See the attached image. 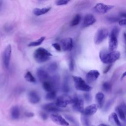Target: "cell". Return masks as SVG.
Wrapping results in <instances>:
<instances>
[{
  "label": "cell",
  "mask_w": 126,
  "mask_h": 126,
  "mask_svg": "<svg viewBox=\"0 0 126 126\" xmlns=\"http://www.w3.org/2000/svg\"><path fill=\"white\" fill-rule=\"evenodd\" d=\"M69 68L70 71H73L74 69V61L72 57H70L69 61Z\"/></svg>",
  "instance_id": "cell-33"
},
{
  "label": "cell",
  "mask_w": 126,
  "mask_h": 126,
  "mask_svg": "<svg viewBox=\"0 0 126 126\" xmlns=\"http://www.w3.org/2000/svg\"><path fill=\"white\" fill-rule=\"evenodd\" d=\"M60 45L63 51H70L73 48V40L70 37L63 38L60 41Z\"/></svg>",
  "instance_id": "cell-9"
},
{
  "label": "cell",
  "mask_w": 126,
  "mask_h": 126,
  "mask_svg": "<svg viewBox=\"0 0 126 126\" xmlns=\"http://www.w3.org/2000/svg\"><path fill=\"white\" fill-rule=\"evenodd\" d=\"M81 121L83 125L84 126H89V122L86 116L83 115L81 117Z\"/></svg>",
  "instance_id": "cell-32"
},
{
  "label": "cell",
  "mask_w": 126,
  "mask_h": 126,
  "mask_svg": "<svg viewBox=\"0 0 126 126\" xmlns=\"http://www.w3.org/2000/svg\"><path fill=\"white\" fill-rule=\"evenodd\" d=\"M52 56L48 50L42 47L36 49L33 53V58L38 63H43L47 62Z\"/></svg>",
  "instance_id": "cell-2"
},
{
  "label": "cell",
  "mask_w": 126,
  "mask_h": 126,
  "mask_svg": "<svg viewBox=\"0 0 126 126\" xmlns=\"http://www.w3.org/2000/svg\"><path fill=\"white\" fill-rule=\"evenodd\" d=\"M104 95L103 93L101 92H99L96 94L95 99L97 102L96 104L98 108H101L102 107L103 102H104Z\"/></svg>",
  "instance_id": "cell-20"
},
{
  "label": "cell",
  "mask_w": 126,
  "mask_h": 126,
  "mask_svg": "<svg viewBox=\"0 0 126 126\" xmlns=\"http://www.w3.org/2000/svg\"><path fill=\"white\" fill-rule=\"evenodd\" d=\"M112 102H113V100L112 99L110 100L109 101L107 102V103H106V105H105V106L104 107V110L105 111H107L109 108V107L111 106V105L112 103Z\"/></svg>",
  "instance_id": "cell-37"
},
{
  "label": "cell",
  "mask_w": 126,
  "mask_h": 126,
  "mask_svg": "<svg viewBox=\"0 0 126 126\" xmlns=\"http://www.w3.org/2000/svg\"><path fill=\"white\" fill-rule=\"evenodd\" d=\"M125 76H126V71H125L123 74V75H122V78H124Z\"/></svg>",
  "instance_id": "cell-45"
},
{
  "label": "cell",
  "mask_w": 126,
  "mask_h": 126,
  "mask_svg": "<svg viewBox=\"0 0 126 126\" xmlns=\"http://www.w3.org/2000/svg\"><path fill=\"white\" fill-rule=\"evenodd\" d=\"M109 119L111 122L115 124V125L117 126H123L122 124L121 123L118 119L117 114L116 113H112L109 116Z\"/></svg>",
  "instance_id": "cell-21"
},
{
  "label": "cell",
  "mask_w": 126,
  "mask_h": 126,
  "mask_svg": "<svg viewBox=\"0 0 126 126\" xmlns=\"http://www.w3.org/2000/svg\"><path fill=\"white\" fill-rule=\"evenodd\" d=\"M2 5V1H0V11L1 9Z\"/></svg>",
  "instance_id": "cell-46"
},
{
  "label": "cell",
  "mask_w": 126,
  "mask_h": 126,
  "mask_svg": "<svg viewBox=\"0 0 126 126\" xmlns=\"http://www.w3.org/2000/svg\"><path fill=\"white\" fill-rule=\"evenodd\" d=\"M28 99L29 101L32 104H36L40 101V97L35 91H31L28 94Z\"/></svg>",
  "instance_id": "cell-17"
},
{
  "label": "cell",
  "mask_w": 126,
  "mask_h": 126,
  "mask_svg": "<svg viewBox=\"0 0 126 126\" xmlns=\"http://www.w3.org/2000/svg\"><path fill=\"white\" fill-rule=\"evenodd\" d=\"M12 49L10 44H8L5 48L2 54V62L4 67L8 68L11 58Z\"/></svg>",
  "instance_id": "cell-7"
},
{
  "label": "cell",
  "mask_w": 126,
  "mask_h": 126,
  "mask_svg": "<svg viewBox=\"0 0 126 126\" xmlns=\"http://www.w3.org/2000/svg\"><path fill=\"white\" fill-rule=\"evenodd\" d=\"M119 29L117 27H114L111 31L109 35L108 51L112 52L115 51L118 46V36Z\"/></svg>",
  "instance_id": "cell-3"
},
{
  "label": "cell",
  "mask_w": 126,
  "mask_h": 126,
  "mask_svg": "<svg viewBox=\"0 0 126 126\" xmlns=\"http://www.w3.org/2000/svg\"><path fill=\"white\" fill-rule=\"evenodd\" d=\"M42 87L43 89L47 92L52 91H55V86L51 80V78L50 80L45 81L42 83Z\"/></svg>",
  "instance_id": "cell-18"
},
{
  "label": "cell",
  "mask_w": 126,
  "mask_h": 126,
  "mask_svg": "<svg viewBox=\"0 0 126 126\" xmlns=\"http://www.w3.org/2000/svg\"><path fill=\"white\" fill-rule=\"evenodd\" d=\"M124 38H125V40L126 44V32H125L124 33Z\"/></svg>",
  "instance_id": "cell-47"
},
{
  "label": "cell",
  "mask_w": 126,
  "mask_h": 126,
  "mask_svg": "<svg viewBox=\"0 0 126 126\" xmlns=\"http://www.w3.org/2000/svg\"><path fill=\"white\" fill-rule=\"evenodd\" d=\"M96 22V19L93 15L91 14H88L86 15L84 18L83 23V27H87L91 25H92Z\"/></svg>",
  "instance_id": "cell-15"
},
{
  "label": "cell",
  "mask_w": 126,
  "mask_h": 126,
  "mask_svg": "<svg viewBox=\"0 0 126 126\" xmlns=\"http://www.w3.org/2000/svg\"><path fill=\"white\" fill-rule=\"evenodd\" d=\"M69 2L68 0H57L56 1L55 3L57 5L61 6V5H64L66 4Z\"/></svg>",
  "instance_id": "cell-34"
},
{
  "label": "cell",
  "mask_w": 126,
  "mask_h": 126,
  "mask_svg": "<svg viewBox=\"0 0 126 126\" xmlns=\"http://www.w3.org/2000/svg\"><path fill=\"white\" fill-rule=\"evenodd\" d=\"M51 8V7L50 6L45 7L42 8H36L33 10V13L36 16H40L47 13L49 11H50Z\"/></svg>",
  "instance_id": "cell-19"
},
{
  "label": "cell",
  "mask_w": 126,
  "mask_h": 126,
  "mask_svg": "<svg viewBox=\"0 0 126 126\" xmlns=\"http://www.w3.org/2000/svg\"><path fill=\"white\" fill-rule=\"evenodd\" d=\"M120 53L117 51L112 52L106 50H102L99 53L100 61L104 63L110 64L114 63L120 57Z\"/></svg>",
  "instance_id": "cell-1"
},
{
  "label": "cell",
  "mask_w": 126,
  "mask_h": 126,
  "mask_svg": "<svg viewBox=\"0 0 126 126\" xmlns=\"http://www.w3.org/2000/svg\"><path fill=\"white\" fill-rule=\"evenodd\" d=\"M100 75V73L97 70H91L86 74V80L88 83H92L95 81Z\"/></svg>",
  "instance_id": "cell-13"
},
{
  "label": "cell",
  "mask_w": 126,
  "mask_h": 126,
  "mask_svg": "<svg viewBox=\"0 0 126 126\" xmlns=\"http://www.w3.org/2000/svg\"><path fill=\"white\" fill-rule=\"evenodd\" d=\"M65 118L66 119L68 120L70 123H71L73 125L77 126L78 125L77 122L76 121V120L75 119V118L74 117H73L71 116L70 115H66L65 116Z\"/></svg>",
  "instance_id": "cell-30"
},
{
  "label": "cell",
  "mask_w": 126,
  "mask_h": 126,
  "mask_svg": "<svg viewBox=\"0 0 126 126\" xmlns=\"http://www.w3.org/2000/svg\"><path fill=\"white\" fill-rule=\"evenodd\" d=\"M109 32L107 29L105 28H100L96 32L94 37V41L96 44H99L101 43L108 35Z\"/></svg>",
  "instance_id": "cell-6"
},
{
  "label": "cell",
  "mask_w": 126,
  "mask_h": 126,
  "mask_svg": "<svg viewBox=\"0 0 126 126\" xmlns=\"http://www.w3.org/2000/svg\"><path fill=\"white\" fill-rule=\"evenodd\" d=\"M118 18H116V17H109L108 18V20L110 21V22H115L116 21H118Z\"/></svg>",
  "instance_id": "cell-41"
},
{
  "label": "cell",
  "mask_w": 126,
  "mask_h": 126,
  "mask_svg": "<svg viewBox=\"0 0 126 126\" xmlns=\"http://www.w3.org/2000/svg\"><path fill=\"white\" fill-rule=\"evenodd\" d=\"M111 65H112V64H109L107 67H106V68L105 69V70H104V73H107L109 70V69H110V68H111Z\"/></svg>",
  "instance_id": "cell-42"
},
{
  "label": "cell",
  "mask_w": 126,
  "mask_h": 126,
  "mask_svg": "<svg viewBox=\"0 0 126 126\" xmlns=\"http://www.w3.org/2000/svg\"><path fill=\"white\" fill-rule=\"evenodd\" d=\"M81 18V17L80 14H76L70 22V26L73 27V26H75L78 25L80 22Z\"/></svg>",
  "instance_id": "cell-24"
},
{
  "label": "cell",
  "mask_w": 126,
  "mask_h": 126,
  "mask_svg": "<svg viewBox=\"0 0 126 126\" xmlns=\"http://www.w3.org/2000/svg\"><path fill=\"white\" fill-rule=\"evenodd\" d=\"M121 16H122V17H125L126 18V12H123L122 13H121L120 14Z\"/></svg>",
  "instance_id": "cell-44"
},
{
  "label": "cell",
  "mask_w": 126,
  "mask_h": 126,
  "mask_svg": "<svg viewBox=\"0 0 126 126\" xmlns=\"http://www.w3.org/2000/svg\"><path fill=\"white\" fill-rule=\"evenodd\" d=\"M97 126H107V125H105V124H101Z\"/></svg>",
  "instance_id": "cell-48"
},
{
  "label": "cell",
  "mask_w": 126,
  "mask_h": 126,
  "mask_svg": "<svg viewBox=\"0 0 126 126\" xmlns=\"http://www.w3.org/2000/svg\"><path fill=\"white\" fill-rule=\"evenodd\" d=\"M63 90L65 93H67L69 91V87L68 86V82H67L66 78H65V79L64 80V83L63 84Z\"/></svg>",
  "instance_id": "cell-31"
},
{
  "label": "cell",
  "mask_w": 126,
  "mask_h": 126,
  "mask_svg": "<svg viewBox=\"0 0 126 126\" xmlns=\"http://www.w3.org/2000/svg\"><path fill=\"white\" fill-rule=\"evenodd\" d=\"M40 115L41 117L42 118V119L43 120H46V119H47V118H48V115H47V114L46 113L43 112H41V113H40Z\"/></svg>",
  "instance_id": "cell-40"
},
{
  "label": "cell",
  "mask_w": 126,
  "mask_h": 126,
  "mask_svg": "<svg viewBox=\"0 0 126 126\" xmlns=\"http://www.w3.org/2000/svg\"><path fill=\"white\" fill-rule=\"evenodd\" d=\"M51 120L56 124L62 126H68L69 123L61 115L52 114L50 116Z\"/></svg>",
  "instance_id": "cell-11"
},
{
  "label": "cell",
  "mask_w": 126,
  "mask_h": 126,
  "mask_svg": "<svg viewBox=\"0 0 126 126\" xmlns=\"http://www.w3.org/2000/svg\"><path fill=\"white\" fill-rule=\"evenodd\" d=\"M11 116L14 120L18 119L20 116V110L18 106H13L11 109Z\"/></svg>",
  "instance_id": "cell-22"
},
{
  "label": "cell",
  "mask_w": 126,
  "mask_h": 126,
  "mask_svg": "<svg viewBox=\"0 0 126 126\" xmlns=\"http://www.w3.org/2000/svg\"><path fill=\"white\" fill-rule=\"evenodd\" d=\"M114 7L113 5L105 4L102 3H98L94 7L96 12L100 14H105L111 10Z\"/></svg>",
  "instance_id": "cell-10"
},
{
  "label": "cell",
  "mask_w": 126,
  "mask_h": 126,
  "mask_svg": "<svg viewBox=\"0 0 126 126\" xmlns=\"http://www.w3.org/2000/svg\"><path fill=\"white\" fill-rule=\"evenodd\" d=\"M73 101L72 97L67 94H64L58 96L56 99L55 104L58 107L63 108L65 107L68 104H72Z\"/></svg>",
  "instance_id": "cell-5"
},
{
  "label": "cell",
  "mask_w": 126,
  "mask_h": 126,
  "mask_svg": "<svg viewBox=\"0 0 126 126\" xmlns=\"http://www.w3.org/2000/svg\"><path fill=\"white\" fill-rule=\"evenodd\" d=\"M97 108L98 106L96 104H92L86 107L84 109V111L82 113L83 115L86 116H91L94 114L96 113Z\"/></svg>",
  "instance_id": "cell-14"
},
{
  "label": "cell",
  "mask_w": 126,
  "mask_h": 126,
  "mask_svg": "<svg viewBox=\"0 0 126 126\" xmlns=\"http://www.w3.org/2000/svg\"><path fill=\"white\" fill-rule=\"evenodd\" d=\"M56 97V91H52L48 92L45 96V98L47 100H53L55 99Z\"/></svg>",
  "instance_id": "cell-27"
},
{
  "label": "cell",
  "mask_w": 126,
  "mask_h": 126,
  "mask_svg": "<svg viewBox=\"0 0 126 126\" xmlns=\"http://www.w3.org/2000/svg\"><path fill=\"white\" fill-rule=\"evenodd\" d=\"M119 24L122 26H126V19L120 20L119 21Z\"/></svg>",
  "instance_id": "cell-39"
},
{
  "label": "cell",
  "mask_w": 126,
  "mask_h": 126,
  "mask_svg": "<svg viewBox=\"0 0 126 126\" xmlns=\"http://www.w3.org/2000/svg\"><path fill=\"white\" fill-rule=\"evenodd\" d=\"M73 108L76 111L83 113L84 111V101L81 97L75 95L73 97Z\"/></svg>",
  "instance_id": "cell-8"
},
{
  "label": "cell",
  "mask_w": 126,
  "mask_h": 126,
  "mask_svg": "<svg viewBox=\"0 0 126 126\" xmlns=\"http://www.w3.org/2000/svg\"><path fill=\"white\" fill-rule=\"evenodd\" d=\"M102 89L106 92H110L111 91V85L109 82H104L102 84Z\"/></svg>",
  "instance_id": "cell-28"
},
{
  "label": "cell",
  "mask_w": 126,
  "mask_h": 126,
  "mask_svg": "<svg viewBox=\"0 0 126 126\" xmlns=\"http://www.w3.org/2000/svg\"><path fill=\"white\" fill-rule=\"evenodd\" d=\"M24 78L28 82H31V83H35L36 82V80L35 79V78L34 77V76L32 75V73L29 71H28L25 74L24 76Z\"/></svg>",
  "instance_id": "cell-25"
},
{
  "label": "cell",
  "mask_w": 126,
  "mask_h": 126,
  "mask_svg": "<svg viewBox=\"0 0 126 126\" xmlns=\"http://www.w3.org/2000/svg\"><path fill=\"white\" fill-rule=\"evenodd\" d=\"M36 74L38 79L42 83L48 81L51 78L48 72H47L43 68H38L37 70Z\"/></svg>",
  "instance_id": "cell-12"
},
{
  "label": "cell",
  "mask_w": 126,
  "mask_h": 126,
  "mask_svg": "<svg viewBox=\"0 0 126 126\" xmlns=\"http://www.w3.org/2000/svg\"><path fill=\"white\" fill-rule=\"evenodd\" d=\"M73 79L76 89L84 92H89L92 89V88L89 86L81 77L77 76H73Z\"/></svg>",
  "instance_id": "cell-4"
},
{
  "label": "cell",
  "mask_w": 126,
  "mask_h": 126,
  "mask_svg": "<svg viewBox=\"0 0 126 126\" xmlns=\"http://www.w3.org/2000/svg\"><path fill=\"white\" fill-rule=\"evenodd\" d=\"M42 108L46 111L51 112H57L61 111L62 110L56 105L55 103H50L48 104H45L42 106Z\"/></svg>",
  "instance_id": "cell-16"
},
{
  "label": "cell",
  "mask_w": 126,
  "mask_h": 126,
  "mask_svg": "<svg viewBox=\"0 0 126 126\" xmlns=\"http://www.w3.org/2000/svg\"><path fill=\"white\" fill-rule=\"evenodd\" d=\"M52 46L58 51H61V47L60 44H59L58 43H54L52 44Z\"/></svg>",
  "instance_id": "cell-35"
},
{
  "label": "cell",
  "mask_w": 126,
  "mask_h": 126,
  "mask_svg": "<svg viewBox=\"0 0 126 126\" xmlns=\"http://www.w3.org/2000/svg\"><path fill=\"white\" fill-rule=\"evenodd\" d=\"M45 39V37L44 36H42L40 37L39 39H38L37 40L34 41H32L30 42L29 44H28V46L30 47H33V46H37L40 45V44H42V43L44 41V40Z\"/></svg>",
  "instance_id": "cell-23"
},
{
  "label": "cell",
  "mask_w": 126,
  "mask_h": 126,
  "mask_svg": "<svg viewBox=\"0 0 126 126\" xmlns=\"http://www.w3.org/2000/svg\"><path fill=\"white\" fill-rule=\"evenodd\" d=\"M58 68V65L56 63H50L48 66V70L49 71L53 72L56 70V69Z\"/></svg>",
  "instance_id": "cell-29"
},
{
  "label": "cell",
  "mask_w": 126,
  "mask_h": 126,
  "mask_svg": "<svg viewBox=\"0 0 126 126\" xmlns=\"http://www.w3.org/2000/svg\"><path fill=\"white\" fill-rule=\"evenodd\" d=\"M119 106L122 109V110H123V111L124 112L125 114L126 115V104L124 103H123L121 104V105Z\"/></svg>",
  "instance_id": "cell-38"
},
{
  "label": "cell",
  "mask_w": 126,
  "mask_h": 126,
  "mask_svg": "<svg viewBox=\"0 0 126 126\" xmlns=\"http://www.w3.org/2000/svg\"><path fill=\"white\" fill-rule=\"evenodd\" d=\"M116 111L119 117L121 119V120H122L124 122H126V115L125 114V113H124V112L123 111V110H122V109L120 108V107L119 106H117L116 108Z\"/></svg>",
  "instance_id": "cell-26"
},
{
  "label": "cell",
  "mask_w": 126,
  "mask_h": 126,
  "mask_svg": "<svg viewBox=\"0 0 126 126\" xmlns=\"http://www.w3.org/2000/svg\"><path fill=\"white\" fill-rule=\"evenodd\" d=\"M25 115L28 117H32L33 116L34 114L32 112H26L25 113Z\"/></svg>",
  "instance_id": "cell-43"
},
{
  "label": "cell",
  "mask_w": 126,
  "mask_h": 126,
  "mask_svg": "<svg viewBox=\"0 0 126 126\" xmlns=\"http://www.w3.org/2000/svg\"><path fill=\"white\" fill-rule=\"evenodd\" d=\"M84 98L87 102H90L92 99L91 95H90V94H89L88 93H86V94H84Z\"/></svg>",
  "instance_id": "cell-36"
}]
</instances>
